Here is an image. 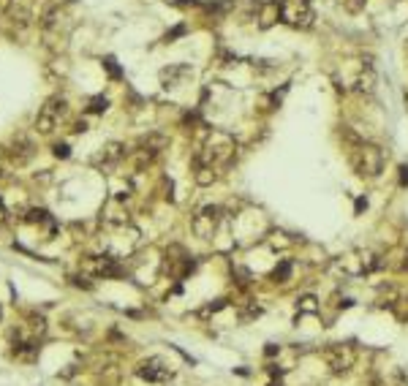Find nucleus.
<instances>
[{
  "instance_id": "obj_1",
  "label": "nucleus",
  "mask_w": 408,
  "mask_h": 386,
  "mask_svg": "<svg viewBox=\"0 0 408 386\" xmlns=\"http://www.w3.org/2000/svg\"><path fill=\"white\" fill-rule=\"evenodd\" d=\"M351 166L359 177H378L384 171V153L373 145H357L351 153Z\"/></svg>"
},
{
  "instance_id": "obj_2",
  "label": "nucleus",
  "mask_w": 408,
  "mask_h": 386,
  "mask_svg": "<svg viewBox=\"0 0 408 386\" xmlns=\"http://www.w3.org/2000/svg\"><path fill=\"white\" fill-rule=\"evenodd\" d=\"M136 376L144 378V381L163 384V381H169V378H172V367H169L163 359H158V356H153V359L142 362V365L136 367Z\"/></svg>"
},
{
  "instance_id": "obj_3",
  "label": "nucleus",
  "mask_w": 408,
  "mask_h": 386,
  "mask_svg": "<svg viewBox=\"0 0 408 386\" xmlns=\"http://www.w3.org/2000/svg\"><path fill=\"white\" fill-rule=\"evenodd\" d=\"M218 223H220V207H204L202 212L194 215V223H191V226H194V232L199 234V237H209Z\"/></svg>"
},
{
  "instance_id": "obj_4",
  "label": "nucleus",
  "mask_w": 408,
  "mask_h": 386,
  "mask_svg": "<svg viewBox=\"0 0 408 386\" xmlns=\"http://www.w3.org/2000/svg\"><path fill=\"white\" fill-rule=\"evenodd\" d=\"M326 362H329V367L335 373H346L348 367L354 365V354L346 348V345H332V348H326Z\"/></svg>"
},
{
  "instance_id": "obj_5",
  "label": "nucleus",
  "mask_w": 408,
  "mask_h": 386,
  "mask_svg": "<svg viewBox=\"0 0 408 386\" xmlns=\"http://www.w3.org/2000/svg\"><path fill=\"white\" fill-rule=\"evenodd\" d=\"M185 77H191L188 66H169V68H163V71H161V82L166 84V87H169V84H172V87H174V84H180Z\"/></svg>"
},
{
  "instance_id": "obj_6",
  "label": "nucleus",
  "mask_w": 408,
  "mask_h": 386,
  "mask_svg": "<svg viewBox=\"0 0 408 386\" xmlns=\"http://www.w3.org/2000/svg\"><path fill=\"white\" fill-rule=\"evenodd\" d=\"M166 145H169V139L163 134H150V136H144V139H142V150H144V153H150V155L161 153Z\"/></svg>"
},
{
  "instance_id": "obj_7",
  "label": "nucleus",
  "mask_w": 408,
  "mask_h": 386,
  "mask_svg": "<svg viewBox=\"0 0 408 386\" xmlns=\"http://www.w3.org/2000/svg\"><path fill=\"white\" fill-rule=\"evenodd\" d=\"M291 25H294V27H310V25H313V11L307 8L305 3H302L300 8H297L294 19H291Z\"/></svg>"
},
{
  "instance_id": "obj_8",
  "label": "nucleus",
  "mask_w": 408,
  "mask_h": 386,
  "mask_svg": "<svg viewBox=\"0 0 408 386\" xmlns=\"http://www.w3.org/2000/svg\"><path fill=\"white\" fill-rule=\"evenodd\" d=\"M122 147L120 142H112V145H106V150H103V163L106 166H112V163H117V160L122 158Z\"/></svg>"
},
{
  "instance_id": "obj_9",
  "label": "nucleus",
  "mask_w": 408,
  "mask_h": 386,
  "mask_svg": "<svg viewBox=\"0 0 408 386\" xmlns=\"http://www.w3.org/2000/svg\"><path fill=\"white\" fill-rule=\"evenodd\" d=\"M103 68L109 71V77H112V79H122V68L117 66V60H114L112 55H109V57H103Z\"/></svg>"
},
{
  "instance_id": "obj_10",
  "label": "nucleus",
  "mask_w": 408,
  "mask_h": 386,
  "mask_svg": "<svg viewBox=\"0 0 408 386\" xmlns=\"http://www.w3.org/2000/svg\"><path fill=\"white\" fill-rule=\"evenodd\" d=\"M376 79H373V71H367V74H362V77L357 79V90H362V93H373V87H376Z\"/></svg>"
},
{
  "instance_id": "obj_11",
  "label": "nucleus",
  "mask_w": 408,
  "mask_h": 386,
  "mask_svg": "<svg viewBox=\"0 0 408 386\" xmlns=\"http://www.w3.org/2000/svg\"><path fill=\"white\" fill-rule=\"evenodd\" d=\"M289 275H291V264L289 261H281L275 267V272H272V278H275L278 283H286V278H289Z\"/></svg>"
},
{
  "instance_id": "obj_12",
  "label": "nucleus",
  "mask_w": 408,
  "mask_h": 386,
  "mask_svg": "<svg viewBox=\"0 0 408 386\" xmlns=\"http://www.w3.org/2000/svg\"><path fill=\"white\" fill-rule=\"evenodd\" d=\"M106 106H109V101L103 95H96V98H90V112L93 114H101V112H106Z\"/></svg>"
},
{
  "instance_id": "obj_13",
  "label": "nucleus",
  "mask_w": 408,
  "mask_h": 386,
  "mask_svg": "<svg viewBox=\"0 0 408 386\" xmlns=\"http://www.w3.org/2000/svg\"><path fill=\"white\" fill-rule=\"evenodd\" d=\"M185 33H188V27H185V25H177V27H172V30H169L166 33V36H163V41H174V38H180V36H185Z\"/></svg>"
},
{
  "instance_id": "obj_14",
  "label": "nucleus",
  "mask_w": 408,
  "mask_h": 386,
  "mask_svg": "<svg viewBox=\"0 0 408 386\" xmlns=\"http://www.w3.org/2000/svg\"><path fill=\"white\" fill-rule=\"evenodd\" d=\"M343 5H346V11H351V14H359V11L365 8V0H343Z\"/></svg>"
},
{
  "instance_id": "obj_15",
  "label": "nucleus",
  "mask_w": 408,
  "mask_h": 386,
  "mask_svg": "<svg viewBox=\"0 0 408 386\" xmlns=\"http://www.w3.org/2000/svg\"><path fill=\"white\" fill-rule=\"evenodd\" d=\"M52 150H55V155H57V158H68V155H71V150H68V145H55Z\"/></svg>"
},
{
  "instance_id": "obj_16",
  "label": "nucleus",
  "mask_w": 408,
  "mask_h": 386,
  "mask_svg": "<svg viewBox=\"0 0 408 386\" xmlns=\"http://www.w3.org/2000/svg\"><path fill=\"white\" fill-rule=\"evenodd\" d=\"M400 188H408V166H400Z\"/></svg>"
},
{
  "instance_id": "obj_17",
  "label": "nucleus",
  "mask_w": 408,
  "mask_h": 386,
  "mask_svg": "<svg viewBox=\"0 0 408 386\" xmlns=\"http://www.w3.org/2000/svg\"><path fill=\"white\" fill-rule=\"evenodd\" d=\"M403 267L408 269V250H406V261H403Z\"/></svg>"
}]
</instances>
